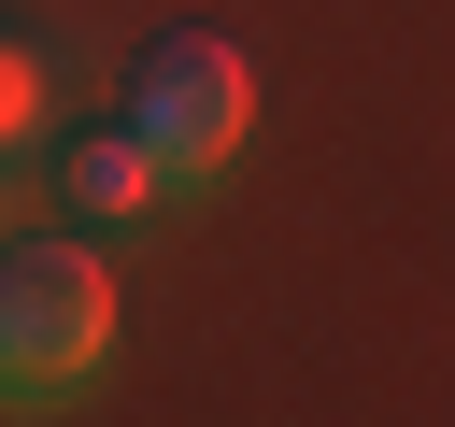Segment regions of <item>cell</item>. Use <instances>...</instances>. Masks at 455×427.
Masks as SVG:
<instances>
[{
  "label": "cell",
  "instance_id": "1",
  "mask_svg": "<svg viewBox=\"0 0 455 427\" xmlns=\"http://www.w3.org/2000/svg\"><path fill=\"white\" fill-rule=\"evenodd\" d=\"M114 342V285L85 242H0V370L14 384H71Z\"/></svg>",
  "mask_w": 455,
  "mask_h": 427
},
{
  "label": "cell",
  "instance_id": "2",
  "mask_svg": "<svg viewBox=\"0 0 455 427\" xmlns=\"http://www.w3.org/2000/svg\"><path fill=\"white\" fill-rule=\"evenodd\" d=\"M242 114H256V71H242V43H213V28H171V43L142 57V85H128V128H142L171 171L242 157Z\"/></svg>",
  "mask_w": 455,
  "mask_h": 427
},
{
  "label": "cell",
  "instance_id": "4",
  "mask_svg": "<svg viewBox=\"0 0 455 427\" xmlns=\"http://www.w3.org/2000/svg\"><path fill=\"white\" fill-rule=\"evenodd\" d=\"M14 114H28V57L0 43V128H14Z\"/></svg>",
  "mask_w": 455,
  "mask_h": 427
},
{
  "label": "cell",
  "instance_id": "3",
  "mask_svg": "<svg viewBox=\"0 0 455 427\" xmlns=\"http://www.w3.org/2000/svg\"><path fill=\"white\" fill-rule=\"evenodd\" d=\"M156 171H171V157H156L142 128H100V142H71V199H85V214H142V199H156Z\"/></svg>",
  "mask_w": 455,
  "mask_h": 427
}]
</instances>
